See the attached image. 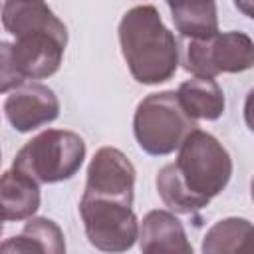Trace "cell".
<instances>
[{
  "label": "cell",
  "mask_w": 254,
  "mask_h": 254,
  "mask_svg": "<svg viewBox=\"0 0 254 254\" xmlns=\"http://www.w3.org/2000/svg\"><path fill=\"white\" fill-rule=\"evenodd\" d=\"M2 24L16 42L0 44V91L10 93L26 79L54 75L64 60L67 28L44 2L8 0L2 4Z\"/></svg>",
  "instance_id": "obj_1"
},
{
  "label": "cell",
  "mask_w": 254,
  "mask_h": 254,
  "mask_svg": "<svg viewBox=\"0 0 254 254\" xmlns=\"http://www.w3.org/2000/svg\"><path fill=\"white\" fill-rule=\"evenodd\" d=\"M232 177V159L210 133L196 129L179 147L175 163L165 165L155 179L165 206L179 214H192L220 194Z\"/></svg>",
  "instance_id": "obj_2"
},
{
  "label": "cell",
  "mask_w": 254,
  "mask_h": 254,
  "mask_svg": "<svg viewBox=\"0 0 254 254\" xmlns=\"http://www.w3.org/2000/svg\"><path fill=\"white\" fill-rule=\"evenodd\" d=\"M121 56L135 81L159 85L169 81L179 64V42L163 24L157 6L139 4L129 8L117 28Z\"/></svg>",
  "instance_id": "obj_3"
},
{
  "label": "cell",
  "mask_w": 254,
  "mask_h": 254,
  "mask_svg": "<svg viewBox=\"0 0 254 254\" xmlns=\"http://www.w3.org/2000/svg\"><path fill=\"white\" fill-rule=\"evenodd\" d=\"M85 141L67 129H46L32 137L14 157L12 169L38 185L71 179L83 165Z\"/></svg>",
  "instance_id": "obj_4"
},
{
  "label": "cell",
  "mask_w": 254,
  "mask_h": 254,
  "mask_svg": "<svg viewBox=\"0 0 254 254\" xmlns=\"http://www.w3.org/2000/svg\"><path fill=\"white\" fill-rule=\"evenodd\" d=\"M198 125L183 109L177 91H159L143 97L133 115V135L139 147L153 157L177 151Z\"/></svg>",
  "instance_id": "obj_5"
},
{
  "label": "cell",
  "mask_w": 254,
  "mask_h": 254,
  "mask_svg": "<svg viewBox=\"0 0 254 254\" xmlns=\"http://www.w3.org/2000/svg\"><path fill=\"white\" fill-rule=\"evenodd\" d=\"M183 67L194 77L214 79L254 67V40L244 32H222L208 40H187Z\"/></svg>",
  "instance_id": "obj_6"
},
{
  "label": "cell",
  "mask_w": 254,
  "mask_h": 254,
  "mask_svg": "<svg viewBox=\"0 0 254 254\" xmlns=\"http://www.w3.org/2000/svg\"><path fill=\"white\" fill-rule=\"evenodd\" d=\"M79 214L89 244L99 252L123 254L139 240L141 224L133 208L123 202L81 194Z\"/></svg>",
  "instance_id": "obj_7"
},
{
  "label": "cell",
  "mask_w": 254,
  "mask_h": 254,
  "mask_svg": "<svg viewBox=\"0 0 254 254\" xmlns=\"http://www.w3.org/2000/svg\"><path fill=\"white\" fill-rule=\"evenodd\" d=\"M135 167L115 147H101L89 161L83 196L117 200L133 206L135 196Z\"/></svg>",
  "instance_id": "obj_8"
},
{
  "label": "cell",
  "mask_w": 254,
  "mask_h": 254,
  "mask_svg": "<svg viewBox=\"0 0 254 254\" xmlns=\"http://www.w3.org/2000/svg\"><path fill=\"white\" fill-rule=\"evenodd\" d=\"M4 115L8 123L20 131L28 133L38 127H44L58 119L60 99L52 87L40 81L22 83L10 91L4 99Z\"/></svg>",
  "instance_id": "obj_9"
},
{
  "label": "cell",
  "mask_w": 254,
  "mask_h": 254,
  "mask_svg": "<svg viewBox=\"0 0 254 254\" xmlns=\"http://www.w3.org/2000/svg\"><path fill=\"white\" fill-rule=\"evenodd\" d=\"M141 254H194L183 222L169 210H149L139 226Z\"/></svg>",
  "instance_id": "obj_10"
},
{
  "label": "cell",
  "mask_w": 254,
  "mask_h": 254,
  "mask_svg": "<svg viewBox=\"0 0 254 254\" xmlns=\"http://www.w3.org/2000/svg\"><path fill=\"white\" fill-rule=\"evenodd\" d=\"M0 254H65V238L58 222L34 216L24 224L22 234L2 242Z\"/></svg>",
  "instance_id": "obj_11"
},
{
  "label": "cell",
  "mask_w": 254,
  "mask_h": 254,
  "mask_svg": "<svg viewBox=\"0 0 254 254\" xmlns=\"http://www.w3.org/2000/svg\"><path fill=\"white\" fill-rule=\"evenodd\" d=\"M2 218L8 220H30L40 208V185L30 177L10 169L0 181Z\"/></svg>",
  "instance_id": "obj_12"
},
{
  "label": "cell",
  "mask_w": 254,
  "mask_h": 254,
  "mask_svg": "<svg viewBox=\"0 0 254 254\" xmlns=\"http://www.w3.org/2000/svg\"><path fill=\"white\" fill-rule=\"evenodd\" d=\"M177 95L187 115L194 121H214L224 113V91L216 83V79H187L179 85Z\"/></svg>",
  "instance_id": "obj_13"
},
{
  "label": "cell",
  "mask_w": 254,
  "mask_h": 254,
  "mask_svg": "<svg viewBox=\"0 0 254 254\" xmlns=\"http://www.w3.org/2000/svg\"><path fill=\"white\" fill-rule=\"evenodd\" d=\"M177 32L187 40H208L218 32V14L214 2H169Z\"/></svg>",
  "instance_id": "obj_14"
},
{
  "label": "cell",
  "mask_w": 254,
  "mask_h": 254,
  "mask_svg": "<svg viewBox=\"0 0 254 254\" xmlns=\"http://www.w3.org/2000/svg\"><path fill=\"white\" fill-rule=\"evenodd\" d=\"M224 254H254V224H250Z\"/></svg>",
  "instance_id": "obj_15"
},
{
  "label": "cell",
  "mask_w": 254,
  "mask_h": 254,
  "mask_svg": "<svg viewBox=\"0 0 254 254\" xmlns=\"http://www.w3.org/2000/svg\"><path fill=\"white\" fill-rule=\"evenodd\" d=\"M244 121L248 129L254 133V89H250L244 99Z\"/></svg>",
  "instance_id": "obj_16"
},
{
  "label": "cell",
  "mask_w": 254,
  "mask_h": 254,
  "mask_svg": "<svg viewBox=\"0 0 254 254\" xmlns=\"http://www.w3.org/2000/svg\"><path fill=\"white\" fill-rule=\"evenodd\" d=\"M234 6H236L240 12H244L248 18H252V20H254V2H242V0H236V2H234Z\"/></svg>",
  "instance_id": "obj_17"
},
{
  "label": "cell",
  "mask_w": 254,
  "mask_h": 254,
  "mask_svg": "<svg viewBox=\"0 0 254 254\" xmlns=\"http://www.w3.org/2000/svg\"><path fill=\"white\" fill-rule=\"evenodd\" d=\"M250 194H252V200H254V179H252V183H250Z\"/></svg>",
  "instance_id": "obj_18"
}]
</instances>
